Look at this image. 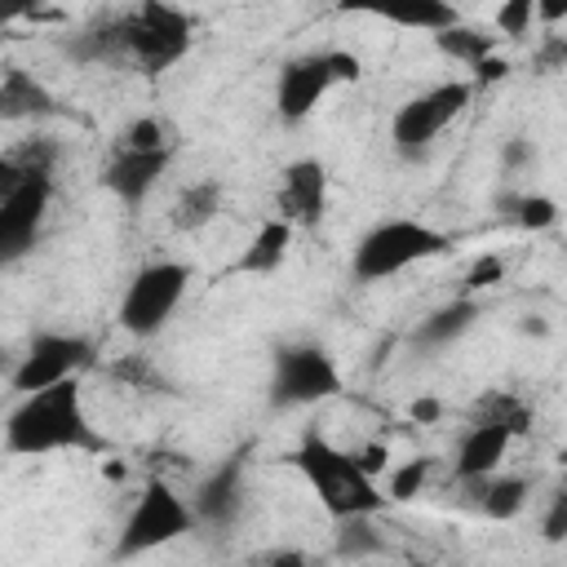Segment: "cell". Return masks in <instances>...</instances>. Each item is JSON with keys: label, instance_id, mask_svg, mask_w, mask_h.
Masks as SVG:
<instances>
[{"label": "cell", "instance_id": "1", "mask_svg": "<svg viewBox=\"0 0 567 567\" xmlns=\"http://www.w3.org/2000/svg\"><path fill=\"white\" fill-rule=\"evenodd\" d=\"M4 452L44 456V452H106V439L89 425L80 381L66 377L58 385L18 394L4 416Z\"/></svg>", "mask_w": 567, "mask_h": 567}, {"label": "cell", "instance_id": "2", "mask_svg": "<svg viewBox=\"0 0 567 567\" xmlns=\"http://www.w3.org/2000/svg\"><path fill=\"white\" fill-rule=\"evenodd\" d=\"M297 470L306 474L310 492L319 496V505L328 509V518H350V514H377L381 505H390V496L377 487V478L354 461V452L332 447L323 434H306L292 452Z\"/></svg>", "mask_w": 567, "mask_h": 567}, {"label": "cell", "instance_id": "3", "mask_svg": "<svg viewBox=\"0 0 567 567\" xmlns=\"http://www.w3.org/2000/svg\"><path fill=\"white\" fill-rule=\"evenodd\" d=\"M447 248H452V235H443L425 221H412V217H390V221H377L359 239L350 270H354V279L377 284V279H390V275H399L425 257H443Z\"/></svg>", "mask_w": 567, "mask_h": 567}, {"label": "cell", "instance_id": "4", "mask_svg": "<svg viewBox=\"0 0 567 567\" xmlns=\"http://www.w3.org/2000/svg\"><path fill=\"white\" fill-rule=\"evenodd\" d=\"M470 97H474V80H443V84H434V89L408 97V102L394 111V120H390V146H394V155H399L403 164L430 159L434 142L443 137V128H447L452 120L465 115Z\"/></svg>", "mask_w": 567, "mask_h": 567}, {"label": "cell", "instance_id": "5", "mask_svg": "<svg viewBox=\"0 0 567 567\" xmlns=\"http://www.w3.org/2000/svg\"><path fill=\"white\" fill-rule=\"evenodd\" d=\"M124 31H128V66H137L142 75H164L195 44L190 18L164 0H137L133 9H124Z\"/></svg>", "mask_w": 567, "mask_h": 567}, {"label": "cell", "instance_id": "6", "mask_svg": "<svg viewBox=\"0 0 567 567\" xmlns=\"http://www.w3.org/2000/svg\"><path fill=\"white\" fill-rule=\"evenodd\" d=\"M363 75V62L350 49H323V53H306L284 62L279 80H275V115L284 124H301L319 97H328L332 84H354Z\"/></svg>", "mask_w": 567, "mask_h": 567}, {"label": "cell", "instance_id": "7", "mask_svg": "<svg viewBox=\"0 0 567 567\" xmlns=\"http://www.w3.org/2000/svg\"><path fill=\"white\" fill-rule=\"evenodd\" d=\"M195 505H186L164 478H146L137 505L128 509L124 527H120V540H115V558H142L186 532H195Z\"/></svg>", "mask_w": 567, "mask_h": 567}, {"label": "cell", "instance_id": "8", "mask_svg": "<svg viewBox=\"0 0 567 567\" xmlns=\"http://www.w3.org/2000/svg\"><path fill=\"white\" fill-rule=\"evenodd\" d=\"M332 394H341V372L323 346L288 341L275 350V359H270V408L275 412L310 408Z\"/></svg>", "mask_w": 567, "mask_h": 567}, {"label": "cell", "instance_id": "9", "mask_svg": "<svg viewBox=\"0 0 567 567\" xmlns=\"http://www.w3.org/2000/svg\"><path fill=\"white\" fill-rule=\"evenodd\" d=\"M186 284H190V266L186 261H151V266H142L128 279L124 297H120V328L128 337H137V341L155 337L173 319L177 301L186 297Z\"/></svg>", "mask_w": 567, "mask_h": 567}, {"label": "cell", "instance_id": "10", "mask_svg": "<svg viewBox=\"0 0 567 567\" xmlns=\"http://www.w3.org/2000/svg\"><path fill=\"white\" fill-rule=\"evenodd\" d=\"M93 368V341L80 332H40L27 354L18 359V368L9 372V390L13 394H31L44 385H58L75 372Z\"/></svg>", "mask_w": 567, "mask_h": 567}, {"label": "cell", "instance_id": "11", "mask_svg": "<svg viewBox=\"0 0 567 567\" xmlns=\"http://www.w3.org/2000/svg\"><path fill=\"white\" fill-rule=\"evenodd\" d=\"M49 199H53V173H35L0 186V257L4 261H18L35 248Z\"/></svg>", "mask_w": 567, "mask_h": 567}, {"label": "cell", "instance_id": "12", "mask_svg": "<svg viewBox=\"0 0 567 567\" xmlns=\"http://www.w3.org/2000/svg\"><path fill=\"white\" fill-rule=\"evenodd\" d=\"M173 164V146L159 151H137V146H115L111 159L102 164V186L124 204V208H142L146 195L159 186L164 168Z\"/></svg>", "mask_w": 567, "mask_h": 567}, {"label": "cell", "instance_id": "13", "mask_svg": "<svg viewBox=\"0 0 567 567\" xmlns=\"http://www.w3.org/2000/svg\"><path fill=\"white\" fill-rule=\"evenodd\" d=\"M275 213L288 217L292 226H319L328 213V168L323 159H292L279 173L275 190Z\"/></svg>", "mask_w": 567, "mask_h": 567}, {"label": "cell", "instance_id": "14", "mask_svg": "<svg viewBox=\"0 0 567 567\" xmlns=\"http://www.w3.org/2000/svg\"><path fill=\"white\" fill-rule=\"evenodd\" d=\"M244 470H248V447L230 452L199 487H195V518L208 523V527H230L239 514H244V496H248V483H244Z\"/></svg>", "mask_w": 567, "mask_h": 567}, {"label": "cell", "instance_id": "15", "mask_svg": "<svg viewBox=\"0 0 567 567\" xmlns=\"http://www.w3.org/2000/svg\"><path fill=\"white\" fill-rule=\"evenodd\" d=\"M341 13H368V18H381V22H394V27H408V31H443L456 18V4L452 0H337Z\"/></svg>", "mask_w": 567, "mask_h": 567}, {"label": "cell", "instance_id": "16", "mask_svg": "<svg viewBox=\"0 0 567 567\" xmlns=\"http://www.w3.org/2000/svg\"><path fill=\"white\" fill-rule=\"evenodd\" d=\"M66 58L80 66H128V31L124 13H102L66 40Z\"/></svg>", "mask_w": 567, "mask_h": 567}, {"label": "cell", "instance_id": "17", "mask_svg": "<svg viewBox=\"0 0 567 567\" xmlns=\"http://www.w3.org/2000/svg\"><path fill=\"white\" fill-rule=\"evenodd\" d=\"M514 439H518V434H514L509 425H496V421H474V425L465 430L461 447H456L452 474H456V478H487V474H496Z\"/></svg>", "mask_w": 567, "mask_h": 567}, {"label": "cell", "instance_id": "18", "mask_svg": "<svg viewBox=\"0 0 567 567\" xmlns=\"http://www.w3.org/2000/svg\"><path fill=\"white\" fill-rule=\"evenodd\" d=\"M292 221L288 217H266L261 226H257V235L248 239V248L239 252V261H235V270L239 275H275L284 261H288V248H292Z\"/></svg>", "mask_w": 567, "mask_h": 567}, {"label": "cell", "instance_id": "19", "mask_svg": "<svg viewBox=\"0 0 567 567\" xmlns=\"http://www.w3.org/2000/svg\"><path fill=\"white\" fill-rule=\"evenodd\" d=\"M53 111H58L53 93L35 75H27L22 66L9 62L4 75H0V115L4 120H44Z\"/></svg>", "mask_w": 567, "mask_h": 567}, {"label": "cell", "instance_id": "20", "mask_svg": "<svg viewBox=\"0 0 567 567\" xmlns=\"http://www.w3.org/2000/svg\"><path fill=\"white\" fill-rule=\"evenodd\" d=\"M217 213H221V182L217 177H199V182L177 190V199L168 208V226L177 235H195V230L213 226Z\"/></svg>", "mask_w": 567, "mask_h": 567}, {"label": "cell", "instance_id": "21", "mask_svg": "<svg viewBox=\"0 0 567 567\" xmlns=\"http://www.w3.org/2000/svg\"><path fill=\"white\" fill-rule=\"evenodd\" d=\"M478 315H483V301L478 297H452L447 306H439V310H430L425 315V323L416 328V346H430V350H439V346H452L456 337H465L474 323H478Z\"/></svg>", "mask_w": 567, "mask_h": 567}, {"label": "cell", "instance_id": "22", "mask_svg": "<svg viewBox=\"0 0 567 567\" xmlns=\"http://www.w3.org/2000/svg\"><path fill=\"white\" fill-rule=\"evenodd\" d=\"M527 496H532V487H527V478L523 474H487L483 483H478V514H487V518H496V523H509V518H518L523 514V505H527Z\"/></svg>", "mask_w": 567, "mask_h": 567}, {"label": "cell", "instance_id": "23", "mask_svg": "<svg viewBox=\"0 0 567 567\" xmlns=\"http://www.w3.org/2000/svg\"><path fill=\"white\" fill-rule=\"evenodd\" d=\"M53 164H58V142L35 133V137H27L0 155V186L35 177V173H53Z\"/></svg>", "mask_w": 567, "mask_h": 567}, {"label": "cell", "instance_id": "24", "mask_svg": "<svg viewBox=\"0 0 567 567\" xmlns=\"http://www.w3.org/2000/svg\"><path fill=\"white\" fill-rule=\"evenodd\" d=\"M332 549L337 558H381L390 545L381 536V527L372 523V514H350V518H337V532H332Z\"/></svg>", "mask_w": 567, "mask_h": 567}, {"label": "cell", "instance_id": "25", "mask_svg": "<svg viewBox=\"0 0 567 567\" xmlns=\"http://www.w3.org/2000/svg\"><path fill=\"white\" fill-rule=\"evenodd\" d=\"M496 40H501V35L478 31V27H465V22H452V27L434 31L439 53H447L452 62H461V66H470V71H474L483 58H492V53H496Z\"/></svg>", "mask_w": 567, "mask_h": 567}, {"label": "cell", "instance_id": "26", "mask_svg": "<svg viewBox=\"0 0 567 567\" xmlns=\"http://www.w3.org/2000/svg\"><path fill=\"white\" fill-rule=\"evenodd\" d=\"M430 478H434V456H412V461H403V465H394V470H390L385 496H390L394 505H408V501L425 496Z\"/></svg>", "mask_w": 567, "mask_h": 567}, {"label": "cell", "instance_id": "27", "mask_svg": "<svg viewBox=\"0 0 567 567\" xmlns=\"http://www.w3.org/2000/svg\"><path fill=\"white\" fill-rule=\"evenodd\" d=\"M474 421H496V425H509L514 434H523V430H527V421H532V412H527V408H523V399H514L509 390H492V394H483V399H478Z\"/></svg>", "mask_w": 567, "mask_h": 567}, {"label": "cell", "instance_id": "28", "mask_svg": "<svg viewBox=\"0 0 567 567\" xmlns=\"http://www.w3.org/2000/svg\"><path fill=\"white\" fill-rule=\"evenodd\" d=\"M509 217H514V226H523V230H549V226L558 221V204H554L549 195H518L514 208H509Z\"/></svg>", "mask_w": 567, "mask_h": 567}, {"label": "cell", "instance_id": "29", "mask_svg": "<svg viewBox=\"0 0 567 567\" xmlns=\"http://www.w3.org/2000/svg\"><path fill=\"white\" fill-rule=\"evenodd\" d=\"M501 279H505V261H501L496 252H483V257L470 261V270H465V279H461V297H478V292L496 288Z\"/></svg>", "mask_w": 567, "mask_h": 567}, {"label": "cell", "instance_id": "30", "mask_svg": "<svg viewBox=\"0 0 567 567\" xmlns=\"http://www.w3.org/2000/svg\"><path fill=\"white\" fill-rule=\"evenodd\" d=\"M532 18H536V0H501L496 4V31L505 40H523L532 31Z\"/></svg>", "mask_w": 567, "mask_h": 567}, {"label": "cell", "instance_id": "31", "mask_svg": "<svg viewBox=\"0 0 567 567\" xmlns=\"http://www.w3.org/2000/svg\"><path fill=\"white\" fill-rule=\"evenodd\" d=\"M106 377L128 381V385H137V390H164V377L151 368V359H146V354H128V359L111 363V368H106Z\"/></svg>", "mask_w": 567, "mask_h": 567}, {"label": "cell", "instance_id": "32", "mask_svg": "<svg viewBox=\"0 0 567 567\" xmlns=\"http://www.w3.org/2000/svg\"><path fill=\"white\" fill-rule=\"evenodd\" d=\"M532 71H536V75H558V71H567V35H558V31L540 35L536 49H532Z\"/></svg>", "mask_w": 567, "mask_h": 567}, {"label": "cell", "instance_id": "33", "mask_svg": "<svg viewBox=\"0 0 567 567\" xmlns=\"http://www.w3.org/2000/svg\"><path fill=\"white\" fill-rule=\"evenodd\" d=\"M120 142H124V146H137V151H159V146H168V133H164V124H159L155 115H137V120L120 133Z\"/></svg>", "mask_w": 567, "mask_h": 567}, {"label": "cell", "instance_id": "34", "mask_svg": "<svg viewBox=\"0 0 567 567\" xmlns=\"http://www.w3.org/2000/svg\"><path fill=\"white\" fill-rule=\"evenodd\" d=\"M540 536L549 540V545H558V540H567V478H563V487L549 496V505H545V518H540Z\"/></svg>", "mask_w": 567, "mask_h": 567}, {"label": "cell", "instance_id": "35", "mask_svg": "<svg viewBox=\"0 0 567 567\" xmlns=\"http://www.w3.org/2000/svg\"><path fill=\"white\" fill-rule=\"evenodd\" d=\"M501 164L514 173V168H532L536 164V146L527 142V137H509L505 142V151H501Z\"/></svg>", "mask_w": 567, "mask_h": 567}, {"label": "cell", "instance_id": "36", "mask_svg": "<svg viewBox=\"0 0 567 567\" xmlns=\"http://www.w3.org/2000/svg\"><path fill=\"white\" fill-rule=\"evenodd\" d=\"M505 75H509V62H505L501 53H492V58H483V62L474 66L470 80H474V89H483V84H501Z\"/></svg>", "mask_w": 567, "mask_h": 567}, {"label": "cell", "instance_id": "37", "mask_svg": "<svg viewBox=\"0 0 567 567\" xmlns=\"http://www.w3.org/2000/svg\"><path fill=\"white\" fill-rule=\"evenodd\" d=\"M354 461H359V465H363V470L377 478V474L390 465V447H385L381 439H377V443H363V447H354Z\"/></svg>", "mask_w": 567, "mask_h": 567}, {"label": "cell", "instance_id": "38", "mask_svg": "<svg viewBox=\"0 0 567 567\" xmlns=\"http://www.w3.org/2000/svg\"><path fill=\"white\" fill-rule=\"evenodd\" d=\"M0 18L22 22V18H53V13H44V0H0Z\"/></svg>", "mask_w": 567, "mask_h": 567}, {"label": "cell", "instance_id": "39", "mask_svg": "<svg viewBox=\"0 0 567 567\" xmlns=\"http://www.w3.org/2000/svg\"><path fill=\"white\" fill-rule=\"evenodd\" d=\"M408 416H412L416 425H434V421L443 416V403H439V399H412Z\"/></svg>", "mask_w": 567, "mask_h": 567}, {"label": "cell", "instance_id": "40", "mask_svg": "<svg viewBox=\"0 0 567 567\" xmlns=\"http://www.w3.org/2000/svg\"><path fill=\"white\" fill-rule=\"evenodd\" d=\"M536 22H545V27L567 22V0H536Z\"/></svg>", "mask_w": 567, "mask_h": 567}, {"label": "cell", "instance_id": "41", "mask_svg": "<svg viewBox=\"0 0 567 567\" xmlns=\"http://www.w3.org/2000/svg\"><path fill=\"white\" fill-rule=\"evenodd\" d=\"M518 332H523V337H549V323H545L540 315H523V319H518Z\"/></svg>", "mask_w": 567, "mask_h": 567}]
</instances>
